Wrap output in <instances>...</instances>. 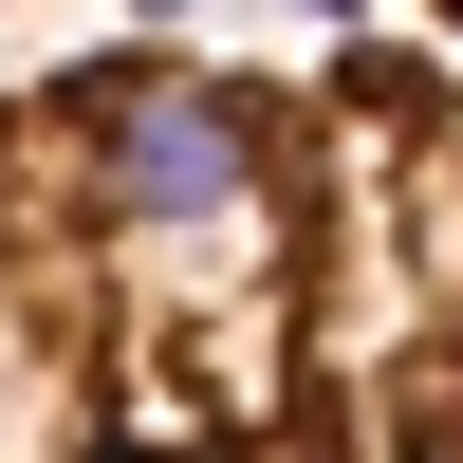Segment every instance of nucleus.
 I'll list each match as a JSON object with an SVG mask.
<instances>
[{"label":"nucleus","mask_w":463,"mask_h":463,"mask_svg":"<svg viewBox=\"0 0 463 463\" xmlns=\"http://www.w3.org/2000/svg\"><path fill=\"white\" fill-rule=\"evenodd\" d=\"M0 463H463V74L408 37L19 56Z\"/></svg>","instance_id":"f257e3e1"},{"label":"nucleus","mask_w":463,"mask_h":463,"mask_svg":"<svg viewBox=\"0 0 463 463\" xmlns=\"http://www.w3.org/2000/svg\"><path fill=\"white\" fill-rule=\"evenodd\" d=\"M427 19H445V37H463V0H427Z\"/></svg>","instance_id":"f03ea898"}]
</instances>
